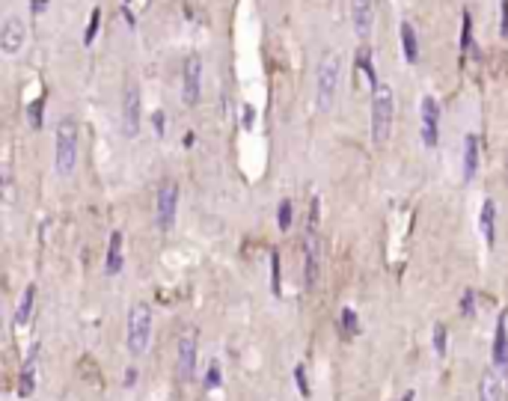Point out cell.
<instances>
[{
    "instance_id": "cell-1",
    "label": "cell",
    "mask_w": 508,
    "mask_h": 401,
    "mask_svg": "<svg viewBox=\"0 0 508 401\" xmlns=\"http://www.w3.org/2000/svg\"><path fill=\"white\" fill-rule=\"evenodd\" d=\"M339 80H342V56L336 51H327L318 63L315 75V107L318 113H330L339 98Z\"/></svg>"
},
{
    "instance_id": "cell-2",
    "label": "cell",
    "mask_w": 508,
    "mask_h": 401,
    "mask_svg": "<svg viewBox=\"0 0 508 401\" xmlns=\"http://www.w3.org/2000/svg\"><path fill=\"white\" fill-rule=\"evenodd\" d=\"M54 169L60 179H69L78 167V125L71 116H63L54 131Z\"/></svg>"
},
{
    "instance_id": "cell-3",
    "label": "cell",
    "mask_w": 508,
    "mask_h": 401,
    "mask_svg": "<svg viewBox=\"0 0 508 401\" xmlns=\"http://www.w3.org/2000/svg\"><path fill=\"white\" fill-rule=\"evenodd\" d=\"M393 116H396V95L389 83H381L372 92V143L377 149L386 146L393 134Z\"/></svg>"
},
{
    "instance_id": "cell-4",
    "label": "cell",
    "mask_w": 508,
    "mask_h": 401,
    "mask_svg": "<svg viewBox=\"0 0 508 401\" xmlns=\"http://www.w3.org/2000/svg\"><path fill=\"white\" fill-rule=\"evenodd\" d=\"M152 342V309L146 304H134L128 309V351L131 357H143Z\"/></svg>"
},
{
    "instance_id": "cell-5",
    "label": "cell",
    "mask_w": 508,
    "mask_h": 401,
    "mask_svg": "<svg viewBox=\"0 0 508 401\" xmlns=\"http://www.w3.org/2000/svg\"><path fill=\"white\" fill-rule=\"evenodd\" d=\"M143 125V104H140V90L137 83H128L122 95V110H119V131L125 140H134Z\"/></svg>"
},
{
    "instance_id": "cell-6",
    "label": "cell",
    "mask_w": 508,
    "mask_h": 401,
    "mask_svg": "<svg viewBox=\"0 0 508 401\" xmlns=\"http://www.w3.org/2000/svg\"><path fill=\"white\" fill-rule=\"evenodd\" d=\"M176 211H179V184L176 181H164L158 191V203H155V223L161 232H170L176 226Z\"/></svg>"
},
{
    "instance_id": "cell-7",
    "label": "cell",
    "mask_w": 508,
    "mask_h": 401,
    "mask_svg": "<svg viewBox=\"0 0 508 401\" xmlns=\"http://www.w3.org/2000/svg\"><path fill=\"white\" fill-rule=\"evenodd\" d=\"M194 371H196V330H184L179 339V357H176L179 383H191Z\"/></svg>"
},
{
    "instance_id": "cell-8",
    "label": "cell",
    "mask_w": 508,
    "mask_h": 401,
    "mask_svg": "<svg viewBox=\"0 0 508 401\" xmlns=\"http://www.w3.org/2000/svg\"><path fill=\"white\" fill-rule=\"evenodd\" d=\"M419 116H423V143L425 149H437L440 143V104L434 95H425L419 104Z\"/></svg>"
},
{
    "instance_id": "cell-9",
    "label": "cell",
    "mask_w": 508,
    "mask_h": 401,
    "mask_svg": "<svg viewBox=\"0 0 508 401\" xmlns=\"http://www.w3.org/2000/svg\"><path fill=\"white\" fill-rule=\"evenodd\" d=\"M199 95H202V60L196 54H191L184 60V80H182V102L187 107L199 104Z\"/></svg>"
},
{
    "instance_id": "cell-10",
    "label": "cell",
    "mask_w": 508,
    "mask_h": 401,
    "mask_svg": "<svg viewBox=\"0 0 508 401\" xmlns=\"http://www.w3.org/2000/svg\"><path fill=\"white\" fill-rule=\"evenodd\" d=\"M27 42V27L18 16H6L4 18V27H0V51L6 56H16Z\"/></svg>"
},
{
    "instance_id": "cell-11",
    "label": "cell",
    "mask_w": 508,
    "mask_h": 401,
    "mask_svg": "<svg viewBox=\"0 0 508 401\" xmlns=\"http://www.w3.org/2000/svg\"><path fill=\"white\" fill-rule=\"evenodd\" d=\"M307 256H303V280H307V289H315L318 277H321V238L318 232H307Z\"/></svg>"
},
{
    "instance_id": "cell-12",
    "label": "cell",
    "mask_w": 508,
    "mask_h": 401,
    "mask_svg": "<svg viewBox=\"0 0 508 401\" xmlns=\"http://www.w3.org/2000/svg\"><path fill=\"white\" fill-rule=\"evenodd\" d=\"M351 24L357 39L366 42L374 30V0H351Z\"/></svg>"
},
{
    "instance_id": "cell-13",
    "label": "cell",
    "mask_w": 508,
    "mask_h": 401,
    "mask_svg": "<svg viewBox=\"0 0 508 401\" xmlns=\"http://www.w3.org/2000/svg\"><path fill=\"white\" fill-rule=\"evenodd\" d=\"M36 381H39V342H33V348L27 351V357H24L21 378H18V395L30 398L33 390H36Z\"/></svg>"
},
{
    "instance_id": "cell-14",
    "label": "cell",
    "mask_w": 508,
    "mask_h": 401,
    "mask_svg": "<svg viewBox=\"0 0 508 401\" xmlns=\"http://www.w3.org/2000/svg\"><path fill=\"white\" fill-rule=\"evenodd\" d=\"M502 375L497 369H485L478 381V401H502Z\"/></svg>"
},
{
    "instance_id": "cell-15",
    "label": "cell",
    "mask_w": 508,
    "mask_h": 401,
    "mask_svg": "<svg viewBox=\"0 0 508 401\" xmlns=\"http://www.w3.org/2000/svg\"><path fill=\"white\" fill-rule=\"evenodd\" d=\"M478 229H482L488 247L497 244V203H493V199H485V203H482V214H478Z\"/></svg>"
},
{
    "instance_id": "cell-16",
    "label": "cell",
    "mask_w": 508,
    "mask_h": 401,
    "mask_svg": "<svg viewBox=\"0 0 508 401\" xmlns=\"http://www.w3.org/2000/svg\"><path fill=\"white\" fill-rule=\"evenodd\" d=\"M478 173V137H463V181H473Z\"/></svg>"
},
{
    "instance_id": "cell-17",
    "label": "cell",
    "mask_w": 508,
    "mask_h": 401,
    "mask_svg": "<svg viewBox=\"0 0 508 401\" xmlns=\"http://www.w3.org/2000/svg\"><path fill=\"white\" fill-rule=\"evenodd\" d=\"M398 36H401V54H404V60L416 63V60H419V39H416L413 24H410V21H401Z\"/></svg>"
},
{
    "instance_id": "cell-18",
    "label": "cell",
    "mask_w": 508,
    "mask_h": 401,
    "mask_svg": "<svg viewBox=\"0 0 508 401\" xmlns=\"http://www.w3.org/2000/svg\"><path fill=\"white\" fill-rule=\"evenodd\" d=\"M505 321H508V309L500 312L497 318V336H493V366H502L505 360V351H508V330H505Z\"/></svg>"
},
{
    "instance_id": "cell-19",
    "label": "cell",
    "mask_w": 508,
    "mask_h": 401,
    "mask_svg": "<svg viewBox=\"0 0 508 401\" xmlns=\"http://www.w3.org/2000/svg\"><path fill=\"white\" fill-rule=\"evenodd\" d=\"M122 270V232H113L110 235V244H107V262H105V274L116 277Z\"/></svg>"
},
{
    "instance_id": "cell-20",
    "label": "cell",
    "mask_w": 508,
    "mask_h": 401,
    "mask_svg": "<svg viewBox=\"0 0 508 401\" xmlns=\"http://www.w3.org/2000/svg\"><path fill=\"white\" fill-rule=\"evenodd\" d=\"M354 63H357V68L362 71V75H366L369 87H372V92H374L377 87H381V83H377V71H374V63H372V51H369L366 45L357 51V60H354Z\"/></svg>"
},
{
    "instance_id": "cell-21",
    "label": "cell",
    "mask_w": 508,
    "mask_h": 401,
    "mask_svg": "<svg viewBox=\"0 0 508 401\" xmlns=\"http://www.w3.org/2000/svg\"><path fill=\"white\" fill-rule=\"evenodd\" d=\"M33 300H36V285H27L21 300H18V309H16V327H24L30 321V312H33Z\"/></svg>"
},
{
    "instance_id": "cell-22",
    "label": "cell",
    "mask_w": 508,
    "mask_h": 401,
    "mask_svg": "<svg viewBox=\"0 0 508 401\" xmlns=\"http://www.w3.org/2000/svg\"><path fill=\"white\" fill-rule=\"evenodd\" d=\"M473 48V16L467 9L461 12V54H467Z\"/></svg>"
},
{
    "instance_id": "cell-23",
    "label": "cell",
    "mask_w": 508,
    "mask_h": 401,
    "mask_svg": "<svg viewBox=\"0 0 508 401\" xmlns=\"http://www.w3.org/2000/svg\"><path fill=\"white\" fill-rule=\"evenodd\" d=\"M277 223L283 232H288L295 223V208H292V199H280V205H277Z\"/></svg>"
},
{
    "instance_id": "cell-24",
    "label": "cell",
    "mask_w": 508,
    "mask_h": 401,
    "mask_svg": "<svg viewBox=\"0 0 508 401\" xmlns=\"http://www.w3.org/2000/svg\"><path fill=\"white\" fill-rule=\"evenodd\" d=\"M98 27H101V9L95 6L90 12V24H86V33H83V45H93L95 36H98Z\"/></svg>"
},
{
    "instance_id": "cell-25",
    "label": "cell",
    "mask_w": 508,
    "mask_h": 401,
    "mask_svg": "<svg viewBox=\"0 0 508 401\" xmlns=\"http://www.w3.org/2000/svg\"><path fill=\"white\" fill-rule=\"evenodd\" d=\"M342 330H345V336H357L360 333V321H357V312L354 309H342Z\"/></svg>"
},
{
    "instance_id": "cell-26",
    "label": "cell",
    "mask_w": 508,
    "mask_h": 401,
    "mask_svg": "<svg viewBox=\"0 0 508 401\" xmlns=\"http://www.w3.org/2000/svg\"><path fill=\"white\" fill-rule=\"evenodd\" d=\"M42 107H45V95H39L33 104H27V119H30L33 128L42 125Z\"/></svg>"
},
{
    "instance_id": "cell-27",
    "label": "cell",
    "mask_w": 508,
    "mask_h": 401,
    "mask_svg": "<svg viewBox=\"0 0 508 401\" xmlns=\"http://www.w3.org/2000/svg\"><path fill=\"white\" fill-rule=\"evenodd\" d=\"M434 354L446 357V324H434Z\"/></svg>"
},
{
    "instance_id": "cell-28",
    "label": "cell",
    "mask_w": 508,
    "mask_h": 401,
    "mask_svg": "<svg viewBox=\"0 0 508 401\" xmlns=\"http://www.w3.org/2000/svg\"><path fill=\"white\" fill-rule=\"evenodd\" d=\"M271 289L273 294H280V256L271 253Z\"/></svg>"
},
{
    "instance_id": "cell-29",
    "label": "cell",
    "mask_w": 508,
    "mask_h": 401,
    "mask_svg": "<svg viewBox=\"0 0 508 401\" xmlns=\"http://www.w3.org/2000/svg\"><path fill=\"white\" fill-rule=\"evenodd\" d=\"M295 381H297V393H300L303 398H309L312 393H309V383H307V371H303V366H295Z\"/></svg>"
},
{
    "instance_id": "cell-30",
    "label": "cell",
    "mask_w": 508,
    "mask_h": 401,
    "mask_svg": "<svg viewBox=\"0 0 508 401\" xmlns=\"http://www.w3.org/2000/svg\"><path fill=\"white\" fill-rule=\"evenodd\" d=\"M473 306H475V292L467 289V292H463V297H461V315H467V318H470V315L475 312Z\"/></svg>"
},
{
    "instance_id": "cell-31",
    "label": "cell",
    "mask_w": 508,
    "mask_h": 401,
    "mask_svg": "<svg viewBox=\"0 0 508 401\" xmlns=\"http://www.w3.org/2000/svg\"><path fill=\"white\" fill-rule=\"evenodd\" d=\"M206 386H208V390L220 386V366H217V363H211L208 371H206Z\"/></svg>"
},
{
    "instance_id": "cell-32",
    "label": "cell",
    "mask_w": 508,
    "mask_h": 401,
    "mask_svg": "<svg viewBox=\"0 0 508 401\" xmlns=\"http://www.w3.org/2000/svg\"><path fill=\"white\" fill-rule=\"evenodd\" d=\"M500 36L508 39V0H500Z\"/></svg>"
},
{
    "instance_id": "cell-33",
    "label": "cell",
    "mask_w": 508,
    "mask_h": 401,
    "mask_svg": "<svg viewBox=\"0 0 508 401\" xmlns=\"http://www.w3.org/2000/svg\"><path fill=\"white\" fill-rule=\"evenodd\" d=\"M152 125H155V134H158V137H164V128H167V116H164L161 110H155V113H152Z\"/></svg>"
},
{
    "instance_id": "cell-34",
    "label": "cell",
    "mask_w": 508,
    "mask_h": 401,
    "mask_svg": "<svg viewBox=\"0 0 508 401\" xmlns=\"http://www.w3.org/2000/svg\"><path fill=\"white\" fill-rule=\"evenodd\" d=\"M4 203L6 205L12 203V176H9V169H4Z\"/></svg>"
},
{
    "instance_id": "cell-35",
    "label": "cell",
    "mask_w": 508,
    "mask_h": 401,
    "mask_svg": "<svg viewBox=\"0 0 508 401\" xmlns=\"http://www.w3.org/2000/svg\"><path fill=\"white\" fill-rule=\"evenodd\" d=\"M30 9H33V16H42V12L48 9V0H30Z\"/></svg>"
},
{
    "instance_id": "cell-36",
    "label": "cell",
    "mask_w": 508,
    "mask_h": 401,
    "mask_svg": "<svg viewBox=\"0 0 508 401\" xmlns=\"http://www.w3.org/2000/svg\"><path fill=\"white\" fill-rule=\"evenodd\" d=\"M244 128H253V107L250 104L244 107Z\"/></svg>"
},
{
    "instance_id": "cell-37",
    "label": "cell",
    "mask_w": 508,
    "mask_h": 401,
    "mask_svg": "<svg viewBox=\"0 0 508 401\" xmlns=\"http://www.w3.org/2000/svg\"><path fill=\"white\" fill-rule=\"evenodd\" d=\"M137 383V369H128L125 371V386H134Z\"/></svg>"
},
{
    "instance_id": "cell-38",
    "label": "cell",
    "mask_w": 508,
    "mask_h": 401,
    "mask_svg": "<svg viewBox=\"0 0 508 401\" xmlns=\"http://www.w3.org/2000/svg\"><path fill=\"white\" fill-rule=\"evenodd\" d=\"M401 401H416V393H413V390H410V393H404V398H401Z\"/></svg>"
}]
</instances>
